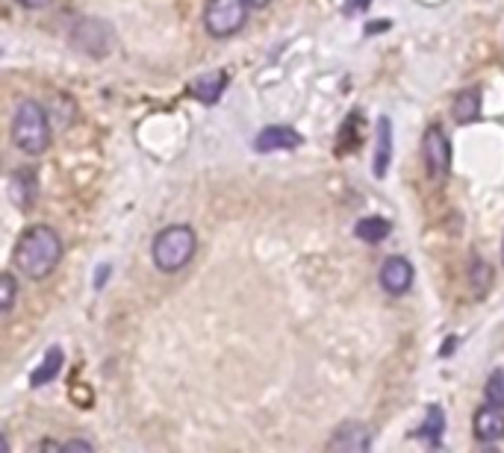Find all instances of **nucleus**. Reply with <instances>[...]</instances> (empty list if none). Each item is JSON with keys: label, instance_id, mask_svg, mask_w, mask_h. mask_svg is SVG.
<instances>
[{"label": "nucleus", "instance_id": "nucleus-1", "mask_svg": "<svg viewBox=\"0 0 504 453\" xmlns=\"http://www.w3.org/2000/svg\"><path fill=\"white\" fill-rule=\"evenodd\" d=\"M63 259V238L48 224H33L21 233L13 262L27 280H44Z\"/></svg>", "mask_w": 504, "mask_h": 453}, {"label": "nucleus", "instance_id": "nucleus-2", "mask_svg": "<svg viewBox=\"0 0 504 453\" xmlns=\"http://www.w3.org/2000/svg\"><path fill=\"white\" fill-rule=\"evenodd\" d=\"M13 145L18 150L30 153V157H42L51 148V118L44 112V106L36 101H21L13 112Z\"/></svg>", "mask_w": 504, "mask_h": 453}, {"label": "nucleus", "instance_id": "nucleus-3", "mask_svg": "<svg viewBox=\"0 0 504 453\" xmlns=\"http://www.w3.org/2000/svg\"><path fill=\"white\" fill-rule=\"evenodd\" d=\"M198 250V236L189 224H171L166 230H160L154 238V247H150V256H154V265L162 274H174L186 268L192 262Z\"/></svg>", "mask_w": 504, "mask_h": 453}, {"label": "nucleus", "instance_id": "nucleus-4", "mask_svg": "<svg viewBox=\"0 0 504 453\" xmlns=\"http://www.w3.org/2000/svg\"><path fill=\"white\" fill-rule=\"evenodd\" d=\"M248 0H207L204 9V27L216 39H230L237 35L245 21H248Z\"/></svg>", "mask_w": 504, "mask_h": 453}, {"label": "nucleus", "instance_id": "nucleus-5", "mask_svg": "<svg viewBox=\"0 0 504 453\" xmlns=\"http://www.w3.org/2000/svg\"><path fill=\"white\" fill-rule=\"evenodd\" d=\"M72 44L77 47V51H83L86 56H107L115 44V35H112L110 24H103L98 18H83L74 24Z\"/></svg>", "mask_w": 504, "mask_h": 453}, {"label": "nucleus", "instance_id": "nucleus-6", "mask_svg": "<svg viewBox=\"0 0 504 453\" xmlns=\"http://www.w3.org/2000/svg\"><path fill=\"white\" fill-rule=\"evenodd\" d=\"M422 157H425L431 177H437V180L451 171V141L440 124H431L422 136Z\"/></svg>", "mask_w": 504, "mask_h": 453}, {"label": "nucleus", "instance_id": "nucleus-7", "mask_svg": "<svg viewBox=\"0 0 504 453\" xmlns=\"http://www.w3.org/2000/svg\"><path fill=\"white\" fill-rule=\"evenodd\" d=\"M301 133L289 124H268L260 130L254 139V150L257 153H275V150H296L301 148Z\"/></svg>", "mask_w": 504, "mask_h": 453}, {"label": "nucleus", "instance_id": "nucleus-8", "mask_svg": "<svg viewBox=\"0 0 504 453\" xmlns=\"http://www.w3.org/2000/svg\"><path fill=\"white\" fill-rule=\"evenodd\" d=\"M381 285H383V292L393 294V297L410 292V285H413V265H410L404 256L383 259V265H381Z\"/></svg>", "mask_w": 504, "mask_h": 453}, {"label": "nucleus", "instance_id": "nucleus-9", "mask_svg": "<svg viewBox=\"0 0 504 453\" xmlns=\"http://www.w3.org/2000/svg\"><path fill=\"white\" fill-rule=\"evenodd\" d=\"M331 450H345V453H363L372 448V430L360 421H345L339 430L334 433V439L327 442Z\"/></svg>", "mask_w": 504, "mask_h": 453}, {"label": "nucleus", "instance_id": "nucleus-10", "mask_svg": "<svg viewBox=\"0 0 504 453\" xmlns=\"http://www.w3.org/2000/svg\"><path fill=\"white\" fill-rule=\"evenodd\" d=\"M39 195V180H36V169H15L13 177H9V200L18 209H30L36 204Z\"/></svg>", "mask_w": 504, "mask_h": 453}, {"label": "nucleus", "instance_id": "nucleus-11", "mask_svg": "<svg viewBox=\"0 0 504 453\" xmlns=\"http://www.w3.org/2000/svg\"><path fill=\"white\" fill-rule=\"evenodd\" d=\"M475 439L478 442H501L504 439V410L496 403H487L475 412Z\"/></svg>", "mask_w": 504, "mask_h": 453}, {"label": "nucleus", "instance_id": "nucleus-12", "mask_svg": "<svg viewBox=\"0 0 504 453\" xmlns=\"http://www.w3.org/2000/svg\"><path fill=\"white\" fill-rule=\"evenodd\" d=\"M228 89V74L225 71H209V74H201L189 82V94L201 103H216L221 94Z\"/></svg>", "mask_w": 504, "mask_h": 453}, {"label": "nucleus", "instance_id": "nucleus-13", "mask_svg": "<svg viewBox=\"0 0 504 453\" xmlns=\"http://www.w3.org/2000/svg\"><path fill=\"white\" fill-rule=\"evenodd\" d=\"M480 89H463L457 92V98L451 103V118L457 124H472L480 118Z\"/></svg>", "mask_w": 504, "mask_h": 453}, {"label": "nucleus", "instance_id": "nucleus-14", "mask_svg": "<svg viewBox=\"0 0 504 453\" xmlns=\"http://www.w3.org/2000/svg\"><path fill=\"white\" fill-rule=\"evenodd\" d=\"M390 159H393V121L390 118H381L378 121V148H374V177H383L386 169H390Z\"/></svg>", "mask_w": 504, "mask_h": 453}, {"label": "nucleus", "instance_id": "nucleus-15", "mask_svg": "<svg viewBox=\"0 0 504 453\" xmlns=\"http://www.w3.org/2000/svg\"><path fill=\"white\" fill-rule=\"evenodd\" d=\"M390 233H393V224L381 216H366L354 224V236L366 245H381Z\"/></svg>", "mask_w": 504, "mask_h": 453}, {"label": "nucleus", "instance_id": "nucleus-16", "mask_svg": "<svg viewBox=\"0 0 504 453\" xmlns=\"http://www.w3.org/2000/svg\"><path fill=\"white\" fill-rule=\"evenodd\" d=\"M63 360H65L63 348H51L48 353H44V360L39 362L36 371L30 374V386H33V389H42L44 383H51V380H56V374H60V368H63Z\"/></svg>", "mask_w": 504, "mask_h": 453}, {"label": "nucleus", "instance_id": "nucleus-17", "mask_svg": "<svg viewBox=\"0 0 504 453\" xmlns=\"http://www.w3.org/2000/svg\"><path fill=\"white\" fill-rule=\"evenodd\" d=\"M469 283H472L475 297H484L489 283H492V268L480 256H472V265H469Z\"/></svg>", "mask_w": 504, "mask_h": 453}, {"label": "nucleus", "instance_id": "nucleus-18", "mask_svg": "<svg viewBox=\"0 0 504 453\" xmlns=\"http://www.w3.org/2000/svg\"><path fill=\"white\" fill-rule=\"evenodd\" d=\"M442 430H445V415H442L440 407H431L428 415H425V424L419 427V436L425 439V442H431L433 448H437V445H440Z\"/></svg>", "mask_w": 504, "mask_h": 453}, {"label": "nucleus", "instance_id": "nucleus-19", "mask_svg": "<svg viewBox=\"0 0 504 453\" xmlns=\"http://www.w3.org/2000/svg\"><path fill=\"white\" fill-rule=\"evenodd\" d=\"M15 297H18V280L9 271H4L0 274V313H6V315L13 313Z\"/></svg>", "mask_w": 504, "mask_h": 453}, {"label": "nucleus", "instance_id": "nucleus-20", "mask_svg": "<svg viewBox=\"0 0 504 453\" xmlns=\"http://www.w3.org/2000/svg\"><path fill=\"white\" fill-rule=\"evenodd\" d=\"M484 395H487V403H496V407L504 410V371H492L487 386H484Z\"/></svg>", "mask_w": 504, "mask_h": 453}, {"label": "nucleus", "instance_id": "nucleus-21", "mask_svg": "<svg viewBox=\"0 0 504 453\" xmlns=\"http://www.w3.org/2000/svg\"><path fill=\"white\" fill-rule=\"evenodd\" d=\"M369 6H372V0H348L345 12H348V15H354V12H366Z\"/></svg>", "mask_w": 504, "mask_h": 453}, {"label": "nucleus", "instance_id": "nucleus-22", "mask_svg": "<svg viewBox=\"0 0 504 453\" xmlns=\"http://www.w3.org/2000/svg\"><path fill=\"white\" fill-rule=\"evenodd\" d=\"M63 450H95L92 442H83V439H72V442H65Z\"/></svg>", "mask_w": 504, "mask_h": 453}, {"label": "nucleus", "instance_id": "nucleus-23", "mask_svg": "<svg viewBox=\"0 0 504 453\" xmlns=\"http://www.w3.org/2000/svg\"><path fill=\"white\" fill-rule=\"evenodd\" d=\"M15 4L24 9H42V6H48V0H15Z\"/></svg>", "mask_w": 504, "mask_h": 453}, {"label": "nucleus", "instance_id": "nucleus-24", "mask_svg": "<svg viewBox=\"0 0 504 453\" xmlns=\"http://www.w3.org/2000/svg\"><path fill=\"white\" fill-rule=\"evenodd\" d=\"M107 277H110V265H101L98 277H95V289H101V285L107 283Z\"/></svg>", "mask_w": 504, "mask_h": 453}, {"label": "nucleus", "instance_id": "nucleus-25", "mask_svg": "<svg viewBox=\"0 0 504 453\" xmlns=\"http://www.w3.org/2000/svg\"><path fill=\"white\" fill-rule=\"evenodd\" d=\"M383 27H390V21H381V24H369V27H366V33H369V35H374V33H383Z\"/></svg>", "mask_w": 504, "mask_h": 453}, {"label": "nucleus", "instance_id": "nucleus-26", "mask_svg": "<svg viewBox=\"0 0 504 453\" xmlns=\"http://www.w3.org/2000/svg\"><path fill=\"white\" fill-rule=\"evenodd\" d=\"M268 4H272V0H248L251 9H263V6H268Z\"/></svg>", "mask_w": 504, "mask_h": 453}, {"label": "nucleus", "instance_id": "nucleus-27", "mask_svg": "<svg viewBox=\"0 0 504 453\" xmlns=\"http://www.w3.org/2000/svg\"><path fill=\"white\" fill-rule=\"evenodd\" d=\"M501 262H504V242H501Z\"/></svg>", "mask_w": 504, "mask_h": 453}]
</instances>
